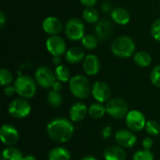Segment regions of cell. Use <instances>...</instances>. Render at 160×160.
Masks as SVG:
<instances>
[{
  "mask_svg": "<svg viewBox=\"0 0 160 160\" xmlns=\"http://www.w3.org/2000/svg\"><path fill=\"white\" fill-rule=\"evenodd\" d=\"M88 113V108L82 102H75L69 109V118L71 122L82 121Z\"/></svg>",
  "mask_w": 160,
  "mask_h": 160,
  "instance_id": "obj_18",
  "label": "cell"
},
{
  "mask_svg": "<svg viewBox=\"0 0 160 160\" xmlns=\"http://www.w3.org/2000/svg\"><path fill=\"white\" fill-rule=\"evenodd\" d=\"M3 1H6V0H3Z\"/></svg>",
  "mask_w": 160,
  "mask_h": 160,
  "instance_id": "obj_44",
  "label": "cell"
},
{
  "mask_svg": "<svg viewBox=\"0 0 160 160\" xmlns=\"http://www.w3.org/2000/svg\"><path fill=\"white\" fill-rule=\"evenodd\" d=\"M98 38L96 37V35L93 34H86L82 39L81 40L82 46L83 49L87 51H93L98 46Z\"/></svg>",
  "mask_w": 160,
  "mask_h": 160,
  "instance_id": "obj_26",
  "label": "cell"
},
{
  "mask_svg": "<svg viewBox=\"0 0 160 160\" xmlns=\"http://www.w3.org/2000/svg\"><path fill=\"white\" fill-rule=\"evenodd\" d=\"M52 64L55 65L56 67L59 66V65H62V64H61L62 60H61V57H60V56H52Z\"/></svg>",
  "mask_w": 160,
  "mask_h": 160,
  "instance_id": "obj_41",
  "label": "cell"
},
{
  "mask_svg": "<svg viewBox=\"0 0 160 160\" xmlns=\"http://www.w3.org/2000/svg\"><path fill=\"white\" fill-rule=\"evenodd\" d=\"M79 1L82 6L87 8V7H95L98 0H79Z\"/></svg>",
  "mask_w": 160,
  "mask_h": 160,
  "instance_id": "obj_38",
  "label": "cell"
},
{
  "mask_svg": "<svg viewBox=\"0 0 160 160\" xmlns=\"http://www.w3.org/2000/svg\"><path fill=\"white\" fill-rule=\"evenodd\" d=\"M112 7L113 6H112V4L110 1H104L102 3V5H101V10L104 13H111L112 10L113 9Z\"/></svg>",
  "mask_w": 160,
  "mask_h": 160,
  "instance_id": "obj_34",
  "label": "cell"
},
{
  "mask_svg": "<svg viewBox=\"0 0 160 160\" xmlns=\"http://www.w3.org/2000/svg\"><path fill=\"white\" fill-rule=\"evenodd\" d=\"M105 160H126L127 154L123 147L119 145H111L104 150Z\"/></svg>",
  "mask_w": 160,
  "mask_h": 160,
  "instance_id": "obj_20",
  "label": "cell"
},
{
  "mask_svg": "<svg viewBox=\"0 0 160 160\" xmlns=\"http://www.w3.org/2000/svg\"><path fill=\"white\" fill-rule=\"evenodd\" d=\"M31 112V105L25 98H19L13 99L8 105V113L15 118L22 119L27 117Z\"/></svg>",
  "mask_w": 160,
  "mask_h": 160,
  "instance_id": "obj_8",
  "label": "cell"
},
{
  "mask_svg": "<svg viewBox=\"0 0 160 160\" xmlns=\"http://www.w3.org/2000/svg\"><path fill=\"white\" fill-rule=\"evenodd\" d=\"M15 93H16V89H15L14 85H13V86H11V85L5 86V88H4V94H5V96H7V97H11V96H13Z\"/></svg>",
  "mask_w": 160,
  "mask_h": 160,
  "instance_id": "obj_36",
  "label": "cell"
},
{
  "mask_svg": "<svg viewBox=\"0 0 160 160\" xmlns=\"http://www.w3.org/2000/svg\"><path fill=\"white\" fill-rule=\"evenodd\" d=\"M47 133L52 141L57 143H65L72 138L74 127L66 118H55L48 124Z\"/></svg>",
  "mask_w": 160,
  "mask_h": 160,
  "instance_id": "obj_1",
  "label": "cell"
},
{
  "mask_svg": "<svg viewBox=\"0 0 160 160\" xmlns=\"http://www.w3.org/2000/svg\"><path fill=\"white\" fill-rule=\"evenodd\" d=\"M64 32L67 38L70 41H81L85 36V25L81 19L73 17L66 22Z\"/></svg>",
  "mask_w": 160,
  "mask_h": 160,
  "instance_id": "obj_5",
  "label": "cell"
},
{
  "mask_svg": "<svg viewBox=\"0 0 160 160\" xmlns=\"http://www.w3.org/2000/svg\"><path fill=\"white\" fill-rule=\"evenodd\" d=\"M63 100L62 95L60 94V92H56L53 90L49 91L48 95H47V101L49 103V105L52 108H57L61 105Z\"/></svg>",
  "mask_w": 160,
  "mask_h": 160,
  "instance_id": "obj_28",
  "label": "cell"
},
{
  "mask_svg": "<svg viewBox=\"0 0 160 160\" xmlns=\"http://www.w3.org/2000/svg\"><path fill=\"white\" fill-rule=\"evenodd\" d=\"M107 113L114 119L126 118L128 112V104L121 98H111L106 105Z\"/></svg>",
  "mask_w": 160,
  "mask_h": 160,
  "instance_id": "obj_6",
  "label": "cell"
},
{
  "mask_svg": "<svg viewBox=\"0 0 160 160\" xmlns=\"http://www.w3.org/2000/svg\"><path fill=\"white\" fill-rule=\"evenodd\" d=\"M145 130L151 136H158L160 133L159 124L155 120L147 121L145 125Z\"/></svg>",
  "mask_w": 160,
  "mask_h": 160,
  "instance_id": "obj_30",
  "label": "cell"
},
{
  "mask_svg": "<svg viewBox=\"0 0 160 160\" xmlns=\"http://www.w3.org/2000/svg\"><path fill=\"white\" fill-rule=\"evenodd\" d=\"M82 69L84 73L88 76H95L100 70V60L99 58L94 54L89 53L85 56L82 61Z\"/></svg>",
  "mask_w": 160,
  "mask_h": 160,
  "instance_id": "obj_16",
  "label": "cell"
},
{
  "mask_svg": "<svg viewBox=\"0 0 160 160\" xmlns=\"http://www.w3.org/2000/svg\"><path fill=\"white\" fill-rule=\"evenodd\" d=\"M0 139L2 142L8 146L15 145L19 141V132L12 125L5 124L0 129Z\"/></svg>",
  "mask_w": 160,
  "mask_h": 160,
  "instance_id": "obj_14",
  "label": "cell"
},
{
  "mask_svg": "<svg viewBox=\"0 0 160 160\" xmlns=\"http://www.w3.org/2000/svg\"><path fill=\"white\" fill-rule=\"evenodd\" d=\"M91 94L95 98V100H97V102L104 103V102H108L111 99L112 91L110 86L105 82L98 81L93 84Z\"/></svg>",
  "mask_w": 160,
  "mask_h": 160,
  "instance_id": "obj_11",
  "label": "cell"
},
{
  "mask_svg": "<svg viewBox=\"0 0 160 160\" xmlns=\"http://www.w3.org/2000/svg\"><path fill=\"white\" fill-rule=\"evenodd\" d=\"M82 15L83 21L88 22V23L96 24L100 20L99 19V13L95 7L84 8L82 12Z\"/></svg>",
  "mask_w": 160,
  "mask_h": 160,
  "instance_id": "obj_23",
  "label": "cell"
},
{
  "mask_svg": "<svg viewBox=\"0 0 160 160\" xmlns=\"http://www.w3.org/2000/svg\"><path fill=\"white\" fill-rule=\"evenodd\" d=\"M153 145H154V141L150 137H146L142 141V146L145 150H150L153 147Z\"/></svg>",
  "mask_w": 160,
  "mask_h": 160,
  "instance_id": "obj_35",
  "label": "cell"
},
{
  "mask_svg": "<svg viewBox=\"0 0 160 160\" xmlns=\"http://www.w3.org/2000/svg\"><path fill=\"white\" fill-rule=\"evenodd\" d=\"M133 60L138 67L147 68L152 63V56L148 52L140 51L135 52V54L133 55Z\"/></svg>",
  "mask_w": 160,
  "mask_h": 160,
  "instance_id": "obj_22",
  "label": "cell"
},
{
  "mask_svg": "<svg viewBox=\"0 0 160 160\" xmlns=\"http://www.w3.org/2000/svg\"><path fill=\"white\" fill-rule=\"evenodd\" d=\"M13 82V75L12 73L5 68H2L0 69V83L3 86L10 85V83Z\"/></svg>",
  "mask_w": 160,
  "mask_h": 160,
  "instance_id": "obj_29",
  "label": "cell"
},
{
  "mask_svg": "<svg viewBox=\"0 0 160 160\" xmlns=\"http://www.w3.org/2000/svg\"><path fill=\"white\" fill-rule=\"evenodd\" d=\"M23 160H38L37 158L35 156H32V155H28V156H25L23 158Z\"/></svg>",
  "mask_w": 160,
  "mask_h": 160,
  "instance_id": "obj_42",
  "label": "cell"
},
{
  "mask_svg": "<svg viewBox=\"0 0 160 160\" xmlns=\"http://www.w3.org/2000/svg\"><path fill=\"white\" fill-rule=\"evenodd\" d=\"M62 88H63L62 82H59V81H56V82L52 84V90L56 91V92H60V91L62 90Z\"/></svg>",
  "mask_w": 160,
  "mask_h": 160,
  "instance_id": "obj_39",
  "label": "cell"
},
{
  "mask_svg": "<svg viewBox=\"0 0 160 160\" xmlns=\"http://www.w3.org/2000/svg\"><path fill=\"white\" fill-rule=\"evenodd\" d=\"M35 81L38 86L44 89L52 88L57 81L54 71L48 66H40L35 71Z\"/></svg>",
  "mask_w": 160,
  "mask_h": 160,
  "instance_id": "obj_7",
  "label": "cell"
},
{
  "mask_svg": "<svg viewBox=\"0 0 160 160\" xmlns=\"http://www.w3.org/2000/svg\"><path fill=\"white\" fill-rule=\"evenodd\" d=\"M6 20H7L6 14L3 11H0V27L1 28L4 27V25L6 23Z\"/></svg>",
  "mask_w": 160,
  "mask_h": 160,
  "instance_id": "obj_40",
  "label": "cell"
},
{
  "mask_svg": "<svg viewBox=\"0 0 160 160\" xmlns=\"http://www.w3.org/2000/svg\"><path fill=\"white\" fill-rule=\"evenodd\" d=\"M150 33L152 38L160 42V18L157 19L151 25V29H150Z\"/></svg>",
  "mask_w": 160,
  "mask_h": 160,
  "instance_id": "obj_32",
  "label": "cell"
},
{
  "mask_svg": "<svg viewBox=\"0 0 160 160\" xmlns=\"http://www.w3.org/2000/svg\"><path fill=\"white\" fill-rule=\"evenodd\" d=\"M159 1H160V0H159Z\"/></svg>",
  "mask_w": 160,
  "mask_h": 160,
  "instance_id": "obj_45",
  "label": "cell"
},
{
  "mask_svg": "<svg viewBox=\"0 0 160 160\" xmlns=\"http://www.w3.org/2000/svg\"><path fill=\"white\" fill-rule=\"evenodd\" d=\"M68 86L71 94L79 99L87 98L92 90L89 80L85 76L80 74L70 78Z\"/></svg>",
  "mask_w": 160,
  "mask_h": 160,
  "instance_id": "obj_3",
  "label": "cell"
},
{
  "mask_svg": "<svg viewBox=\"0 0 160 160\" xmlns=\"http://www.w3.org/2000/svg\"><path fill=\"white\" fill-rule=\"evenodd\" d=\"M71 156L65 147H54L48 153V160H70Z\"/></svg>",
  "mask_w": 160,
  "mask_h": 160,
  "instance_id": "obj_21",
  "label": "cell"
},
{
  "mask_svg": "<svg viewBox=\"0 0 160 160\" xmlns=\"http://www.w3.org/2000/svg\"><path fill=\"white\" fill-rule=\"evenodd\" d=\"M81 160H98L95 157H92V156H87V157H84L82 158Z\"/></svg>",
  "mask_w": 160,
  "mask_h": 160,
  "instance_id": "obj_43",
  "label": "cell"
},
{
  "mask_svg": "<svg viewBox=\"0 0 160 160\" xmlns=\"http://www.w3.org/2000/svg\"><path fill=\"white\" fill-rule=\"evenodd\" d=\"M155 157L151 150H139L134 153L133 160H154Z\"/></svg>",
  "mask_w": 160,
  "mask_h": 160,
  "instance_id": "obj_31",
  "label": "cell"
},
{
  "mask_svg": "<svg viewBox=\"0 0 160 160\" xmlns=\"http://www.w3.org/2000/svg\"><path fill=\"white\" fill-rule=\"evenodd\" d=\"M106 112H107L106 106H104L103 103L96 102V103L91 104L90 107L88 108V114L92 118H95V119L102 118Z\"/></svg>",
  "mask_w": 160,
  "mask_h": 160,
  "instance_id": "obj_25",
  "label": "cell"
},
{
  "mask_svg": "<svg viewBox=\"0 0 160 160\" xmlns=\"http://www.w3.org/2000/svg\"><path fill=\"white\" fill-rule=\"evenodd\" d=\"M146 119L144 114L140 111H130L126 117V124L128 128L133 132H139L145 128Z\"/></svg>",
  "mask_w": 160,
  "mask_h": 160,
  "instance_id": "obj_10",
  "label": "cell"
},
{
  "mask_svg": "<svg viewBox=\"0 0 160 160\" xmlns=\"http://www.w3.org/2000/svg\"><path fill=\"white\" fill-rule=\"evenodd\" d=\"M37 82L28 75H20L14 82L16 93L22 98H32L37 93Z\"/></svg>",
  "mask_w": 160,
  "mask_h": 160,
  "instance_id": "obj_4",
  "label": "cell"
},
{
  "mask_svg": "<svg viewBox=\"0 0 160 160\" xmlns=\"http://www.w3.org/2000/svg\"><path fill=\"white\" fill-rule=\"evenodd\" d=\"M113 30V24L109 19H100L95 24V35L99 41L107 40L112 35Z\"/></svg>",
  "mask_w": 160,
  "mask_h": 160,
  "instance_id": "obj_15",
  "label": "cell"
},
{
  "mask_svg": "<svg viewBox=\"0 0 160 160\" xmlns=\"http://www.w3.org/2000/svg\"><path fill=\"white\" fill-rule=\"evenodd\" d=\"M111 51L118 58H129L135 54L136 43L129 36H120L112 41Z\"/></svg>",
  "mask_w": 160,
  "mask_h": 160,
  "instance_id": "obj_2",
  "label": "cell"
},
{
  "mask_svg": "<svg viewBox=\"0 0 160 160\" xmlns=\"http://www.w3.org/2000/svg\"><path fill=\"white\" fill-rule=\"evenodd\" d=\"M84 50L79 46H73L67 50L65 53V59L69 64H79L85 58Z\"/></svg>",
  "mask_w": 160,
  "mask_h": 160,
  "instance_id": "obj_19",
  "label": "cell"
},
{
  "mask_svg": "<svg viewBox=\"0 0 160 160\" xmlns=\"http://www.w3.org/2000/svg\"><path fill=\"white\" fill-rule=\"evenodd\" d=\"M1 158L2 160H23L24 157L19 149L8 146L3 150Z\"/></svg>",
  "mask_w": 160,
  "mask_h": 160,
  "instance_id": "obj_24",
  "label": "cell"
},
{
  "mask_svg": "<svg viewBox=\"0 0 160 160\" xmlns=\"http://www.w3.org/2000/svg\"><path fill=\"white\" fill-rule=\"evenodd\" d=\"M45 46L47 51L52 56H62L65 55L67 52V44L65 39L59 35L49 36L46 39Z\"/></svg>",
  "mask_w": 160,
  "mask_h": 160,
  "instance_id": "obj_9",
  "label": "cell"
},
{
  "mask_svg": "<svg viewBox=\"0 0 160 160\" xmlns=\"http://www.w3.org/2000/svg\"><path fill=\"white\" fill-rule=\"evenodd\" d=\"M56 80L61 82H68L70 80V73L68 67L65 65H59L54 69Z\"/></svg>",
  "mask_w": 160,
  "mask_h": 160,
  "instance_id": "obj_27",
  "label": "cell"
},
{
  "mask_svg": "<svg viewBox=\"0 0 160 160\" xmlns=\"http://www.w3.org/2000/svg\"><path fill=\"white\" fill-rule=\"evenodd\" d=\"M112 22L119 25H127L131 20L129 11L123 7H115L111 12Z\"/></svg>",
  "mask_w": 160,
  "mask_h": 160,
  "instance_id": "obj_17",
  "label": "cell"
},
{
  "mask_svg": "<svg viewBox=\"0 0 160 160\" xmlns=\"http://www.w3.org/2000/svg\"><path fill=\"white\" fill-rule=\"evenodd\" d=\"M42 30L49 36L59 35L63 30L65 25L62 21L55 16H48L42 22Z\"/></svg>",
  "mask_w": 160,
  "mask_h": 160,
  "instance_id": "obj_12",
  "label": "cell"
},
{
  "mask_svg": "<svg viewBox=\"0 0 160 160\" xmlns=\"http://www.w3.org/2000/svg\"><path fill=\"white\" fill-rule=\"evenodd\" d=\"M112 127H110V126H107V127L103 128V129H102V131H101L102 137H103L104 139H109V138L112 136Z\"/></svg>",
  "mask_w": 160,
  "mask_h": 160,
  "instance_id": "obj_37",
  "label": "cell"
},
{
  "mask_svg": "<svg viewBox=\"0 0 160 160\" xmlns=\"http://www.w3.org/2000/svg\"><path fill=\"white\" fill-rule=\"evenodd\" d=\"M150 80L156 87L160 88V65H157L152 69L150 74Z\"/></svg>",
  "mask_w": 160,
  "mask_h": 160,
  "instance_id": "obj_33",
  "label": "cell"
},
{
  "mask_svg": "<svg viewBox=\"0 0 160 160\" xmlns=\"http://www.w3.org/2000/svg\"><path fill=\"white\" fill-rule=\"evenodd\" d=\"M117 145L123 148H131L137 142V137L130 129H119L114 136Z\"/></svg>",
  "mask_w": 160,
  "mask_h": 160,
  "instance_id": "obj_13",
  "label": "cell"
}]
</instances>
